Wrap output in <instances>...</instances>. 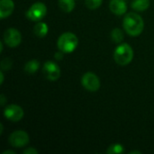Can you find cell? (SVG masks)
I'll use <instances>...</instances> for the list:
<instances>
[{
    "instance_id": "d6986e66",
    "label": "cell",
    "mask_w": 154,
    "mask_h": 154,
    "mask_svg": "<svg viewBox=\"0 0 154 154\" xmlns=\"http://www.w3.org/2000/svg\"><path fill=\"white\" fill-rule=\"evenodd\" d=\"M12 67V61L10 59H4L1 61V69L2 70H7L10 69V68Z\"/></svg>"
},
{
    "instance_id": "7c38bea8",
    "label": "cell",
    "mask_w": 154,
    "mask_h": 154,
    "mask_svg": "<svg viewBox=\"0 0 154 154\" xmlns=\"http://www.w3.org/2000/svg\"><path fill=\"white\" fill-rule=\"evenodd\" d=\"M49 31V27L45 23H38L34 25L33 27V32L36 36H38L39 38H43L47 35Z\"/></svg>"
},
{
    "instance_id": "44dd1931",
    "label": "cell",
    "mask_w": 154,
    "mask_h": 154,
    "mask_svg": "<svg viewBox=\"0 0 154 154\" xmlns=\"http://www.w3.org/2000/svg\"><path fill=\"white\" fill-rule=\"evenodd\" d=\"M63 58V52L60 51V52H56L55 54V59L58 60H60L61 59Z\"/></svg>"
},
{
    "instance_id": "6da1fadb",
    "label": "cell",
    "mask_w": 154,
    "mask_h": 154,
    "mask_svg": "<svg viewBox=\"0 0 154 154\" xmlns=\"http://www.w3.org/2000/svg\"><path fill=\"white\" fill-rule=\"evenodd\" d=\"M123 26L125 31L131 36H138L143 31L144 22L138 14L129 13L124 18Z\"/></svg>"
},
{
    "instance_id": "e0dca14e",
    "label": "cell",
    "mask_w": 154,
    "mask_h": 154,
    "mask_svg": "<svg viewBox=\"0 0 154 154\" xmlns=\"http://www.w3.org/2000/svg\"><path fill=\"white\" fill-rule=\"evenodd\" d=\"M125 152L124 150V146L119 144V143H115V144H112L107 150H106V152L109 154H117V153H123Z\"/></svg>"
},
{
    "instance_id": "277c9868",
    "label": "cell",
    "mask_w": 154,
    "mask_h": 154,
    "mask_svg": "<svg viewBox=\"0 0 154 154\" xmlns=\"http://www.w3.org/2000/svg\"><path fill=\"white\" fill-rule=\"evenodd\" d=\"M47 14V7L42 2H36L26 12V17L31 21H40Z\"/></svg>"
},
{
    "instance_id": "ba28073f",
    "label": "cell",
    "mask_w": 154,
    "mask_h": 154,
    "mask_svg": "<svg viewBox=\"0 0 154 154\" xmlns=\"http://www.w3.org/2000/svg\"><path fill=\"white\" fill-rule=\"evenodd\" d=\"M4 42L10 48L17 47L22 42L21 32L15 28H9L4 33Z\"/></svg>"
},
{
    "instance_id": "ffe728a7",
    "label": "cell",
    "mask_w": 154,
    "mask_h": 154,
    "mask_svg": "<svg viewBox=\"0 0 154 154\" xmlns=\"http://www.w3.org/2000/svg\"><path fill=\"white\" fill-rule=\"evenodd\" d=\"M23 154H37L38 153V151L34 148H27L26 150H24L23 152Z\"/></svg>"
},
{
    "instance_id": "cb8c5ba5",
    "label": "cell",
    "mask_w": 154,
    "mask_h": 154,
    "mask_svg": "<svg viewBox=\"0 0 154 154\" xmlns=\"http://www.w3.org/2000/svg\"><path fill=\"white\" fill-rule=\"evenodd\" d=\"M7 153L15 154V152H13V151H5V152H4L2 154H7Z\"/></svg>"
},
{
    "instance_id": "603a6c76",
    "label": "cell",
    "mask_w": 154,
    "mask_h": 154,
    "mask_svg": "<svg viewBox=\"0 0 154 154\" xmlns=\"http://www.w3.org/2000/svg\"><path fill=\"white\" fill-rule=\"evenodd\" d=\"M0 77H1L0 84H3V83H4V74H3V72H2V71L0 72Z\"/></svg>"
},
{
    "instance_id": "2e32d148",
    "label": "cell",
    "mask_w": 154,
    "mask_h": 154,
    "mask_svg": "<svg viewBox=\"0 0 154 154\" xmlns=\"http://www.w3.org/2000/svg\"><path fill=\"white\" fill-rule=\"evenodd\" d=\"M111 39L116 43H120L124 40V32L119 28H115L111 32Z\"/></svg>"
},
{
    "instance_id": "52a82bcc",
    "label": "cell",
    "mask_w": 154,
    "mask_h": 154,
    "mask_svg": "<svg viewBox=\"0 0 154 154\" xmlns=\"http://www.w3.org/2000/svg\"><path fill=\"white\" fill-rule=\"evenodd\" d=\"M42 73L44 77L51 81H56L60 77V67L57 63L51 60H48L44 63L42 68Z\"/></svg>"
},
{
    "instance_id": "7402d4cb",
    "label": "cell",
    "mask_w": 154,
    "mask_h": 154,
    "mask_svg": "<svg viewBox=\"0 0 154 154\" xmlns=\"http://www.w3.org/2000/svg\"><path fill=\"white\" fill-rule=\"evenodd\" d=\"M0 98H1V105L4 106L5 105V96L4 95H1Z\"/></svg>"
},
{
    "instance_id": "5bb4252c",
    "label": "cell",
    "mask_w": 154,
    "mask_h": 154,
    "mask_svg": "<svg viewBox=\"0 0 154 154\" xmlns=\"http://www.w3.org/2000/svg\"><path fill=\"white\" fill-rule=\"evenodd\" d=\"M58 5L63 12L70 13L75 7V1L74 0H59Z\"/></svg>"
},
{
    "instance_id": "9c48e42d",
    "label": "cell",
    "mask_w": 154,
    "mask_h": 154,
    "mask_svg": "<svg viewBox=\"0 0 154 154\" xmlns=\"http://www.w3.org/2000/svg\"><path fill=\"white\" fill-rule=\"evenodd\" d=\"M23 110L21 106L12 104L5 107L4 111L5 117L12 122H18L23 117Z\"/></svg>"
},
{
    "instance_id": "8992f818",
    "label": "cell",
    "mask_w": 154,
    "mask_h": 154,
    "mask_svg": "<svg viewBox=\"0 0 154 154\" xmlns=\"http://www.w3.org/2000/svg\"><path fill=\"white\" fill-rule=\"evenodd\" d=\"M29 141L30 138L28 134L22 130L15 131L12 133L9 136V143L13 147H16V148L26 146L29 143Z\"/></svg>"
},
{
    "instance_id": "5b68a950",
    "label": "cell",
    "mask_w": 154,
    "mask_h": 154,
    "mask_svg": "<svg viewBox=\"0 0 154 154\" xmlns=\"http://www.w3.org/2000/svg\"><path fill=\"white\" fill-rule=\"evenodd\" d=\"M81 84L88 91L96 92L100 88V80L98 77L93 72H87L82 76Z\"/></svg>"
},
{
    "instance_id": "4fadbf2b",
    "label": "cell",
    "mask_w": 154,
    "mask_h": 154,
    "mask_svg": "<svg viewBox=\"0 0 154 154\" xmlns=\"http://www.w3.org/2000/svg\"><path fill=\"white\" fill-rule=\"evenodd\" d=\"M150 6V0H133L132 8L138 12L145 11Z\"/></svg>"
},
{
    "instance_id": "9a60e30c",
    "label": "cell",
    "mask_w": 154,
    "mask_h": 154,
    "mask_svg": "<svg viewBox=\"0 0 154 154\" xmlns=\"http://www.w3.org/2000/svg\"><path fill=\"white\" fill-rule=\"evenodd\" d=\"M40 68V62L37 60H32L28 61L24 66V71L28 74L35 73Z\"/></svg>"
},
{
    "instance_id": "30bf717a",
    "label": "cell",
    "mask_w": 154,
    "mask_h": 154,
    "mask_svg": "<svg viewBox=\"0 0 154 154\" xmlns=\"http://www.w3.org/2000/svg\"><path fill=\"white\" fill-rule=\"evenodd\" d=\"M109 8L116 15H122L127 11V5L125 0H111Z\"/></svg>"
},
{
    "instance_id": "d4e9b609",
    "label": "cell",
    "mask_w": 154,
    "mask_h": 154,
    "mask_svg": "<svg viewBox=\"0 0 154 154\" xmlns=\"http://www.w3.org/2000/svg\"><path fill=\"white\" fill-rule=\"evenodd\" d=\"M131 153H141V152H137V151H134V152H131Z\"/></svg>"
},
{
    "instance_id": "7a4b0ae2",
    "label": "cell",
    "mask_w": 154,
    "mask_h": 154,
    "mask_svg": "<svg viewBox=\"0 0 154 154\" xmlns=\"http://www.w3.org/2000/svg\"><path fill=\"white\" fill-rule=\"evenodd\" d=\"M79 45V39L76 34L72 32L62 33L57 42V46L63 53L73 52Z\"/></svg>"
},
{
    "instance_id": "ac0fdd59",
    "label": "cell",
    "mask_w": 154,
    "mask_h": 154,
    "mask_svg": "<svg viewBox=\"0 0 154 154\" xmlns=\"http://www.w3.org/2000/svg\"><path fill=\"white\" fill-rule=\"evenodd\" d=\"M103 0H86V5L90 10H95L102 5Z\"/></svg>"
},
{
    "instance_id": "3957f363",
    "label": "cell",
    "mask_w": 154,
    "mask_h": 154,
    "mask_svg": "<svg viewBox=\"0 0 154 154\" xmlns=\"http://www.w3.org/2000/svg\"><path fill=\"white\" fill-rule=\"evenodd\" d=\"M134 59V51L133 48L128 43L119 44L114 51V60L115 61L122 66L129 64Z\"/></svg>"
},
{
    "instance_id": "8fae6325",
    "label": "cell",
    "mask_w": 154,
    "mask_h": 154,
    "mask_svg": "<svg viewBox=\"0 0 154 154\" xmlns=\"http://www.w3.org/2000/svg\"><path fill=\"white\" fill-rule=\"evenodd\" d=\"M14 9V3L13 0L0 1V18L5 19L8 17Z\"/></svg>"
}]
</instances>
